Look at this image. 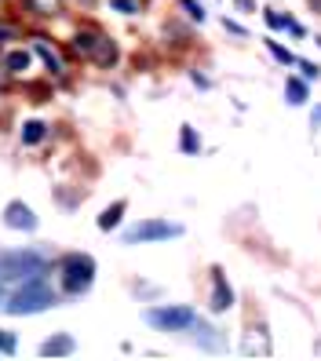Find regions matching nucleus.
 <instances>
[{"label":"nucleus","instance_id":"20e7f679","mask_svg":"<svg viewBox=\"0 0 321 361\" xmlns=\"http://www.w3.org/2000/svg\"><path fill=\"white\" fill-rule=\"evenodd\" d=\"M179 233H183V226H176V223L146 219V223L128 230V245H135V241H168V238H179Z\"/></svg>","mask_w":321,"mask_h":361},{"label":"nucleus","instance_id":"4468645a","mask_svg":"<svg viewBox=\"0 0 321 361\" xmlns=\"http://www.w3.org/2000/svg\"><path fill=\"white\" fill-rule=\"evenodd\" d=\"M4 62H8V70H11V77H15V73L30 70V51H11V55H8Z\"/></svg>","mask_w":321,"mask_h":361},{"label":"nucleus","instance_id":"9d476101","mask_svg":"<svg viewBox=\"0 0 321 361\" xmlns=\"http://www.w3.org/2000/svg\"><path fill=\"white\" fill-rule=\"evenodd\" d=\"M95 40H99V33H95V30H84V33H77V37H73V51H77V55H84V59H92V51H95Z\"/></svg>","mask_w":321,"mask_h":361},{"label":"nucleus","instance_id":"412c9836","mask_svg":"<svg viewBox=\"0 0 321 361\" xmlns=\"http://www.w3.org/2000/svg\"><path fill=\"white\" fill-rule=\"evenodd\" d=\"M114 8H117V11H124V15H135V4H132V0H117Z\"/></svg>","mask_w":321,"mask_h":361},{"label":"nucleus","instance_id":"a211bd4d","mask_svg":"<svg viewBox=\"0 0 321 361\" xmlns=\"http://www.w3.org/2000/svg\"><path fill=\"white\" fill-rule=\"evenodd\" d=\"M270 51H274L277 59H281V62H285V66H292V62H296V55H289L285 48H277V44H274V40H270Z\"/></svg>","mask_w":321,"mask_h":361},{"label":"nucleus","instance_id":"f03ea898","mask_svg":"<svg viewBox=\"0 0 321 361\" xmlns=\"http://www.w3.org/2000/svg\"><path fill=\"white\" fill-rule=\"evenodd\" d=\"M95 281V259L92 256H66L62 259V292L66 295H80V292H88Z\"/></svg>","mask_w":321,"mask_h":361},{"label":"nucleus","instance_id":"9b49d317","mask_svg":"<svg viewBox=\"0 0 321 361\" xmlns=\"http://www.w3.org/2000/svg\"><path fill=\"white\" fill-rule=\"evenodd\" d=\"M40 354L52 357V354H73V339L70 336H59V339H48L44 347H40Z\"/></svg>","mask_w":321,"mask_h":361},{"label":"nucleus","instance_id":"f257e3e1","mask_svg":"<svg viewBox=\"0 0 321 361\" xmlns=\"http://www.w3.org/2000/svg\"><path fill=\"white\" fill-rule=\"evenodd\" d=\"M55 303V292L40 281V278H33L26 288H18L11 300H8V314H15V317H23V314H40V310H48Z\"/></svg>","mask_w":321,"mask_h":361},{"label":"nucleus","instance_id":"7ed1b4c3","mask_svg":"<svg viewBox=\"0 0 321 361\" xmlns=\"http://www.w3.org/2000/svg\"><path fill=\"white\" fill-rule=\"evenodd\" d=\"M146 322L154 329H164V332H179V329L194 325L198 314L190 307H154V310H146Z\"/></svg>","mask_w":321,"mask_h":361},{"label":"nucleus","instance_id":"b1692460","mask_svg":"<svg viewBox=\"0 0 321 361\" xmlns=\"http://www.w3.org/2000/svg\"><path fill=\"white\" fill-rule=\"evenodd\" d=\"M77 4H88V8H92V4H95V0H77Z\"/></svg>","mask_w":321,"mask_h":361},{"label":"nucleus","instance_id":"f3484780","mask_svg":"<svg viewBox=\"0 0 321 361\" xmlns=\"http://www.w3.org/2000/svg\"><path fill=\"white\" fill-rule=\"evenodd\" d=\"M179 4L186 8V15H190V18H205V8L198 4V0H179Z\"/></svg>","mask_w":321,"mask_h":361},{"label":"nucleus","instance_id":"6e6552de","mask_svg":"<svg viewBox=\"0 0 321 361\" xmlns=\"http://www.w3.org/2000/svg\"><path fill=\"white\" fill-rule=\"evenodd\" d=\"M92 62H95V66H114V62H117V44H114L110 37H102V33H99L95 51H92Z\"/></svg>","mask_w":321,"mask_h":361},{"label":"nucleus","instance_id":"6ab92c4d","mask_svg":"<svg viewBox=\"0 0 321 361\" xmlns=\"http://www.w3.org/2000/svg\"><path fill=\"white\" fill-rule=\"evenodd\" d=\"M0 350H4V354L15 350V336H11V332H0Z\"/></svg>","mask_w":321,"mask_h":361},{"label":"nucleus","instance_id":"4be33fe9","mask_svg":"<svg viewBox=\"0 0 321 361\" xmlns=\"http://www.w3.org/2000/svg\"><path fill=\"white\" fill-rule=\"evenodd\" d=\"M299 66H303V77H307V80H314V77L321 73L317 66H310V62H299Z\"/></svg>","mask_w":321,"mask_h":361},{"label":"nucleus","instance_id":"393cba45","mask_svg":"<svg viewBox=\"0 0 321 361\" xmlns=\"http://www.w3.org/2000/svg\"><path fill=\"white\" fill-rule=\"evenodd\" d=\"M0 303H4V285H0Z\"/></svg>","mask_w":321,"mask_h":361},{"label":"nucleus","instance_id":"39448f33","mask_svg":"<svg viewBox=\"0 0 321 361\" xmlns=\"http://www.w3.org/2000/svg\"><path fill=\"white\" fill-rule=\"evenodd\" d=\"M44 263L26 252H15V256H0V278H26V274H40Z\"/></svg>","mask_w":321,"mask_h":361},{"label":"nucleus","instance_id":"aec40b11","mask_svg":"<svg viewBox=\"0 0 321 361\" xmlns=\"http://www.w3.org/2000/svg\"><path fill=\"white\" fill-rule=\"evenodd\" d=\"M183 150H190V154L198 150V139H194V132H190V128L183 132Z\"/></svg>","mask_w":321,"mask_h":361},{"label":"nucleus","instance_id":"2eb2a0df","mask_svg":"<svg viewBox=\"0 0 321 361\" xmlns=\"http://www.w3.org/2000/svg\"><path fill=\"white\" fill-rule=\"evenodd\" d=\"M40 139H44V124H40V121H30L26 124V128H23V142H40Z\"/></svg>","mask_w":321,"mask_h":361},{"label":"nucleus","instance_id":"0eeeda50","mask_svg":"<svg viewBox=\"0 0 321 361\" xmlns=\"http://www.w3.org/2000/svg\"><path fill=\"white\" fill-rule=\"evenodd\" d=\"M230 303H234V292H230V285H226V278L216 270V278H212V310H230Z\"/></svg>","mask_w":321,"mask_h":361},{"label":"nucleus","instance_id":"f8f14e48","mask_svg":"<svg viewBox=\"0 0 321 361\" xmlns=\"http://www.w3.org/2000/svg\"><path fill=\"white\" fill-rule=\"evenodd\" d=\"M121 216H124V201H117V204L106 208L102 216H99V226H102V230H110V226H117V223H121Z\"/></svg>","mask_w":321,"mask_h":361},{"label":"nucleus","instance_id":"1a4fd4ad","mask_svg":"<svg viewBox=\"0 0 321 361\" xmlns=\"http://www.w3.org/2000/svg\"><path fill=\"white\" fill-rule=\"evenodd\" d=\"M26 4H30V11L40 15V18H55V15H62V0H26Z\"/></svg>","mask_w":321,"mask_h":361},{"label":"nucleus","instance_id":"dca6fc26","mask_svg":"<svg viewBox=\"0 0 321 361\" xmlns=\"http://www.w3.org/2000/svg\"><path fill=\"white\" fill-rule=\"evenodd\" d=\"M37 51H40V55H44V62H48V66H52L55 73L62 70V62H59V55H55V51H52V48L44 44V40H40V44H37Z\"/></svg>","mask_w":321,"mask_h":361},{"label":"nucleus","instance_id":"423d86ee","mask_svg":"<svg viewBox=\"0 0 321 361\" xmlns=\"http://www.w3.org/2000/svg\"><path fill=\"white\" fill-rule=\"evenodd\" d=\"M4 223H8L11 230H37V216H33V208H30V204H23V201H11V204L4 208Z\"/></svg>","mask_w":321,"mask_h":361},{"label":"nucleus","instance_id":"ddd939ff","mask_svg":"<svg viewBox=\"0 0 321 361\" xmlns=\"http://www.w3.org/2000/svg\"><path fill=\"white\" fill-rule=\"evenodd\" d=\"M285 95H289L292 106H303V102H307V84H303V80H289V84H285Z\"/></svg>","mask_w":321,"mask_h":361},{"label":"nucleus","instance_id":"5701e85b","mask_svg":"<svg viewBox=\"0 0 321 361\" xmlns=\"http://www.w3.org/2000/svg\"><path fill=\"white\" fill-rule=\"evenodd\" d=\"M8 77H11V70H8V62L0 59V88H4V84H8Z\"/></svg>","mask_w":321,"mask_h":361}]
</instances>
